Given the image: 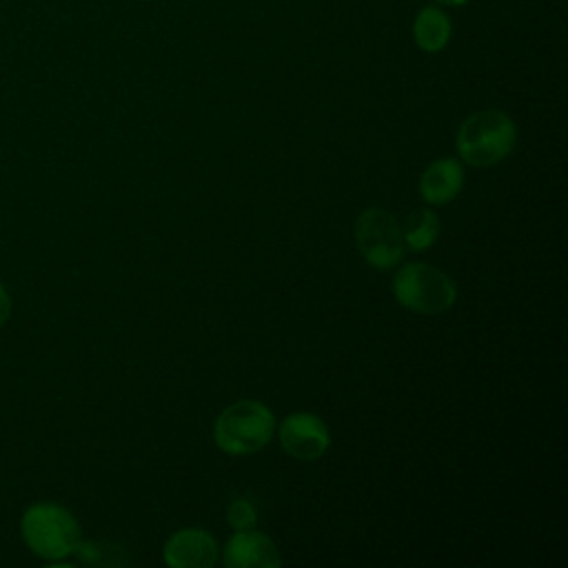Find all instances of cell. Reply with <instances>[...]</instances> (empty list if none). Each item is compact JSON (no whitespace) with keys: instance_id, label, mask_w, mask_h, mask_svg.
<instances>
[{"instance_id":"6da1fadb","label":"cell","mask_w":568,"mask_h":568,"mask_svg":"<svg viewBox=\"0 0 568 568\" xmlns=\"http://www.w3.org/2000/svg\"><path fill=\"white\" fill-rule=\"evenodd\" d=\"M24 546L44 561H62L75 552L82 528L75 515L58 501H36L20 517Z\"/></svg>"},{"instance_id":"7a4b0ae2","label":"cell","mask_w":568,"mask_h":568,"mask_svg":"<svg viewBox=\"0 0 568 568\" xmlns=\"http://www.w3.org/2000/svg\"><path fill=\"white\" fill-rule=\"evenodd\" d=\"M517 142L515 122L497 109L468 115L455 135L459 158L470 166H493L506 160Z\"/></svg>"},{"instance_id":"3957f363","label":"cell","mask_w":568,"mask_h":568,"mask_svg":"<svg viewBox=\"0 0 568 568\" xmlns=\"http://www.w3.org/2000/svg\"><path fill=\"white\" fill-rule=\"evenodd\" d=\"M275 433L271 408L257 399H240L226 406L213 426V439L226 455H251L262 450Z\"/></svg>"},{"instance_id":"277c9868","label":"cell","mask_w":568,"mask_h":568,"mask_svg":"<svg viewBox=\"0 0 568 568\" xmlns=\"http://www.w3.org/2000/svg\"><path fill=\"white\" fill-rule=\"evenodd\" d=\"M393 295L408 311L439 315L455 304L457 288L444 271L430 264L410 262L395 273Z\"/></svg>"},{"instance_id":"5b68a950","label":"cell","mask_w":568,"mask_h":568,"mask_svg":"<svg viewBox=\"0 0 568 568\" xmlns=\"http://www.w3.org/2000/svg\"><path fill=\"white\" fill-rule=\"evenodd\" d=\"M355 242L368 266L390 271L404 257V237L397 220L384 209H366L355 220Z\"/></svg>"},{"instance_id":"8992f818","label":"cell","mask_w":568,"mask_h":568,"mask_svg":"<svg viewBox=\"0 0 568 568\" xmlns=\"http://www.w3.org/2000/svg\"><path fill=\"white\" fill-rule=\"evenodd\" d=\"M277 437L282 450L300 462L320 459L331 444V433L324 419L304 410L286 415L277 426Z\"/></svg>"},{"instance_id":"52a82bcc","label":"cell","mask_w":568,"mask_h":568,"mask_svg":"<svg viewBox=\"0 0 568 568\" xmlns=\"http://www.w3.org/2000/svg\"><path fill=\"white\" fill-rule=\"evenodd\" d=\"M164 561L171 568H211L217 561V544L202 528H182L164 544Z\"/></svg>"},{"instance_id":"ba28073f","label":"cell","mask_w":568,"mask_h":568,"mask_svg":"<svg viewBox=\"0 0 568 568\" xmlns=\"http://www.w3.org/2000/svg\"><path fill=\"white\" fill-rule=\"evenodd\" d=\"M280 552L271 537L253 528L237 530L224 546L222 564L226 568H277Z\"/></svg>"},{"instance_id":"9c48e42d","label":"cell","mask_w":568,"mask_h":568,"mask_svg":"<svg viewBox=\"0 0 568 568\" xmlns=\"http://www.w3.org/2000/svg\"><path fill=\"white\" fill-rule=\"evenodd\" d=\"M464 186V169L455 158H439L426 166L419 178V195L424 202L439 206L457 197Z\"/></svg>"},{"instance_id":"30bf717a","label":"cell","mask_w":568,"mask_h":568,"mask_svg":"<svg viewBox=\"0 0 568 568\" xmlns=\"http://www.w3.org/2000/svg\"><path fill=\"white\" fill-rule=\"evenodd\" d=\"M413 36L422 51H442L450 40V20L442 9L424 7L413 22Z\"/></svg>"},{"instance_id":"8fae6325","label":"cell","mask_w":568,"mask_h":568,"mask_svg":"<svg viewBox=\"0 0 568 568\" xmlns=\"http://www.w3.org/2000/svg\"><path fill=\"white\" fill-rule=\"evenodd\" d=\"M439 235V217L435 211L430 209H417L413 211L406 222H404V229H402V237H404V244L410 248V251H426L435 244Z\"/></svg>"},{"instance_id":"7c38bea8","label":"cell","mask_w":568,"mask_h":568,"mask_svg":"<svg viewBox=\"0 0 568 568\" xmlns=\"http://www.w3.org/2000/svg\"><path fill=\"white\" fill-rule=\"evenodd\" d=\"M226 521L235 530H248L257 521V510L248 499H235V501H231V506L226 510Z\"/></svg>"},{"instance_id":"4fadbf2b","label":"cell","mask_w":568,"mask_h":568,"mask_svg":"<svg viewBox=\"0 0 568 568\" xmlns=\"http://www.w3.org/2000/svg\"><path fill=\"white\" fill-rule=\"evenodd\" d=\"M11 295H9V291H7V286L0 282V326H4L7 324V320H9V315H11Z\"/></svg>"},{"instance_id":"5bb4252c","label":"cell","mask_w":568,"mask_h":568,"mask_svg":"<svg viewBox=\"0 0 568 568\" xmlns=\"http://www.w3.org/2000/svg\"><path fill=\"white\" fill-rule=\"evenodd\" d=\"M437 2L448 4V7H455V4H464V2H468V0H437Z\"/></svg>"}]
</instances>
